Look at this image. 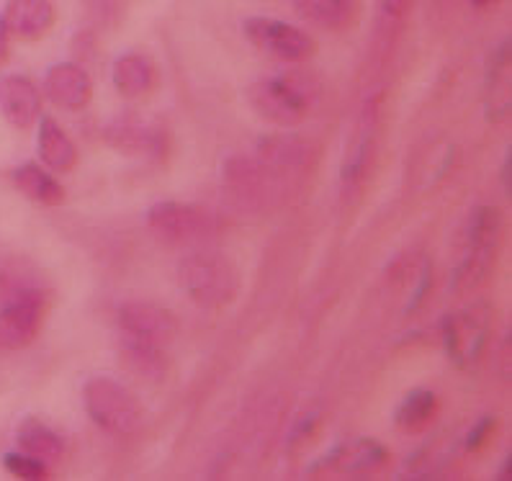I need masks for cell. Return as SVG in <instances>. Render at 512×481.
<instances>
[{
  "label": "cell",
  "mask_w": 512,
  "mask_h": 481,
  "mask_svg": "<svg viewBox=\"0 0 512 481\" xmlns=\"http://www.w3.org/2000/svg\"><path fill=\"white\" fill-rule=\"evenodd\" d=\"M247 98L263 119L276 121L281 127H294L312 111L314 85L302 75H273L255 80Z\"/></svg>",
  "instance_id": "1"
},
{
  "label": "cell",
  "mask_w": 512,
  "mask_h": 481,
  "mask_svg": "<svg viewBox=\"0 0 512 481\" xmlns=\"http://www.w3.org/2000/svg\"><path fill=\"white\" fill-rule=\"evenodd\" d=\"M178 281L183 291L201 307H222L237 294L235 263L219 253H193L178 268Z\"/></svg>",
  "instance_id": "2"
},
{
  "label": "cell",
  "mask_w": 512,
  "mask_h": 481,
  "mask_svg": "<svg viewBox=\"0 0 512 481\" xmlns=\"http://www.w3.org/2000/svg\"><path fill=\"white\" fill-rule=\"evenodd\" d=\"M85 412L98 427L114 435H132L142 425V404L121 381L93 376L83 386Z\"/></svg>",
  "instance_id": "3"
},
{
  "label": "cell",
  "mask_w": 512,
  "mask_h": 481,
  "mask_svg": "<svg viewBox=\"0 0 512 481\" xmlns=\"http://www.w3.org/2000/svg\"><path fill=\"white\" fill-rule=\"evenodd\" d=\"M502 232V214L497 206H476L466 222V245L469 255L453 273V289L466 291L487 276L489 260H492Z\"/></svg>",
  "instance_id": "4"
},
{
  "label": "cell",
  "mask_w": 512,
  "mask_h": 481,
  "mask_svg": "<svg viewBox=\"0 0 512 481\" xmlns=\"http://www.w3.org/2000/svg\"><path fill=\"white\" fill-rule=\"evenodd\" d=\"M247 42L255 49L266 52L284 62H304L314 55V39L299 26L286 24L278 19H266V16H253L242 24Z\"/></svg>",
  "instance_id": "5"
},
{
  "label": "cell",
  "mask_w": 512,
  "mask_h": 481,
  "mask_svg": "<svg viewBox=\"0 0 512 481\" xmlns=\"http://www.w3.org/2000/svg\"><path fill=\"white\" fill-rule=\"evenodd\" d=\"M47 314V299L39 286L19 291L0 304V348L21 350L39 335Z\"/></svg>",
  "instance_id": "6"
},
{
  "label": "cell",
  "mask_w": 512,
  "mask_h": 481,
  "mask_svg": "<svg viewBox=\"0 0 512 481\" xmlns=\"http://www.w3.org/2000/svg\"><path fill=\"white\" fill-rule=\"evenodd\" d=\"M147 224L155 237L170 242V245H186V242L201 240L209 235L211 222L204 211L196 206L178 204V201H160L147 211Z\"/></svg>",
  "instance_id": "7"
},
{
  "label": "cell",
  "mask_w": 512,
  "mask_h": 481,
  "mask_svg": "<svg viewBox=\"0 0 512 481\" xmlns=\"http://www.w3.org/2000/svg\"><path fill=\"white\" fill-rule=\"evenodd\" d=\"M119 332L168 348V343L178 332V319L168 309L150 304V301H129L119 309Z\"/></svg>",
  "instance_id": "8"
},
{
  "label": "cell",
  "mask_w": 512,
  "mask_h": 481,
  "mask_svg": "<svg viewBox=\"0 0 512 481\" xmlns=\"http://www.w3.org/2000/svg\"><path fill=\"white\" fill-rule=\"evenodd\" d=\"M446 353L456 366H469L479 358L487 340V317L482 312H464L443 322Z\"/></svg>",
  "instance_id": "9"
},
{
  "label": "cell",
  "mask_w": 512,
  "mask_h": 481,
  "mask_svg": "<svg viewBox=\"0 0 512 481\" xmlns=\"http://www.w3.org/2000/svg\"><path fill=\"white\" fill-rule=\"evenodd\" d=\"M44 91L47 98L55 106L65 111H80L91 101V78L83 67L75 62H60V65L49 67L47 78H44Z\"/></svg>",
  "instance_id": "10"
},
{
  "label": "cell",
  "mask_w": 512,
  "mask_h": 481,
  "mask_svg": "<svg viewBox=\"0 0 512 481\" xmlns=\"http://www.w3.org/2000/svg\"><path fill=\"white\" fill-rule=\"evenodd\" d=\"M39 109H42V96H39L37 85L31 83L26 75L0 78V111L13 127H31L37 121Z\"/></svg>",
  "instance_id": "11"
},
{
  "label": "cell",
  "mask_w": 512,
  "mask_h": 481,
  "mask_svg": "<svg viewBox=\"0 0 512 481\" xmlns=\"http://www.w3.org/2000/svg\"><path fill=\"white\" fill-rule=\"evenodd\" d=\"M389 461V453L381 443L371 438L350 440V443L335 445L327 456L320 458L322 469H335V471H348V474H361V471H376Z\"/></svg>",
  "instance_id": "12"
},
{
  "label": "cell",
  "mask_w": 512,
  "mask_h": 481,
  "mask_svg": "<svg viewBox=\"0 0 512 481\" xmlns=\"http://www.w3.org/2000/svg\"><path fill=\"white\" fill-rule=\"evenodd\" d=\"M8 34L19 39H42L55 24V8L49 0H8L3 11Z\"/></svg>",
  "instance_id": "13"
},
{
  "label": "cell",
  "mask_w": 512,
  "mask_h": 481,
  "mask_svg": "<svg viewBox=\"0 0 512 481\" xmlns=\"http://www.w3.org/2000/svg\"><path fill=\"white\" fill-rule=\"evenodd\" d=\"M106 142L124 155H160L163 152V134L160 129L142 124V121L116 119L106 129Z\"/></svg>",
  "instance_id": "14"
},
{
  "label": "cell",
  "mask_w": 512,
  "mask_h": 481,
  "mask_svg": "<svg viewBox=\"0 0 512 481\" xmlns=\"http://www.w3.org/2000/svg\"><path fill=\"white\" fill-rule=\"evenodd\" d=\"M111 78L114 88L124 98H142L155 88L157 73L150 57L139 55V52H127L111 67Z\"/></svg>",
  "instance_id": "15"
},
{
  "label": "cell",
  "mask_w": 512,
  "mask_h": 481,
  "mask_svg": "<svg viewBox=\"0 0 512 481\" xmlns=\"http://www.w3.org/2000/svg\"><path fill=\"white\" fill-rule=\"evenodd\" d=\"M39 160L55 173H70L78 163V150H75L73 139L67 137L65 129L57 124L52 116H44L39 121Z\"/></svg>",
  "instance_id": "16"
},
{
  "label": "cell",
  "mask_w": 512,
  "mask_h": 481,
  "mask_svg": "<svg viewBox=\"0 0 512 481\" xmlns=\"http://www.w3.org/2000/svg\"><path fill=\"white\" fill-rule=\"evenodd\" d=\"M296 13L325 31L350 29L358 19V0H294Z\"/></svg>",
  "instance_id": "17"
},
{
  "label": "cell",
  "mask_w": 512,
  "mask_h": 481,
  "mask_svg": "<svg viewBox=\"0 0 512 481\" xmlns=\"http://www.w3.org/2000/svg\"><path fill=\"white\" fill-rule=\"evenodd\" d=\"M13 183L24 193L26 199L42 206H60L65 201V188L60 181H55V175L47 173L42 165L26 163L16 168L13 173Z\"/></svg>",
  "instance_id": "18"
},
{
  "label": "cell",
  "mask_w": 512,
  "mask_h": 481,
  "mask_svg": "<svg viewBox=\"0 0 512 481\" xmlns=\"http://www.w3.org/2000/svg\"><path fill=\"white\" fill-rule=\"evenodd\" d=\"M16 445H19V451L39 458V461H44L47 466L60 461L62 448H65L60 435L39 420H26L24 425L19 427V433H16Z\"/></svg>",
  "instance_id": "19"
},
{
  "label": "cell",
  "mask_w": 512,
  "mask_h": 481,
  "mask_svg": "<svg viewBox=\"0 0 512 481\" xmlns=\"http://www.w3.org/2000/svg\"><path fill=\"white\" fill-rule=\"evenodd\" d=\"M121 355L132 371H137L145 379H163L165 368H168V355H165L163 345L147 343V340H137V337L121 335L119 340Z\"/></svg>",
  "instance_id": "20"
},
{
  "label": "cell",
  "mask_w": 512,
  "mask_h": 481,
  "mask_svg": "<svg viewBox=\"0 0 512 481\" xmlns=\"http://www.w3.org/2000/svg\"><path fill=\"white\" fill-rule=\"evenodd\" d=\"M314 157V150L299 137H266L260 145V160L273 168H304Z\"/></svg>",
  "instance_id": "21"
},
{
  "label": "cell",
  "mask_w": 512,
  "mask_h": 481,
  "mask_svg": "<svg viewBox=\"0 0 512 481\" xmlns=\"http://www.w3.org/2000/svg\"><path fill=\"white\" fill-rule=\"evenodd\" d=\"M374 127H376V101L368 103L366 114H363L361 121V137L353 145V152H350V160L343 168V183L345 186H353V183L361 181L363 170H366L368 157H371V147H374Z\"/></svg>",
  "instance_id": "22"
},
{
  "label": "cell",
  "mask_w": 512,
  "mask_h": 481,
  "mask_svg": "<svg viewBox=\"0 0 512 481\" xmlns=\"http://www.w3.org/2000/svg\"><path fill=\"white\" fill-rule=\"evenodd\" d=\"M438 412V397H435L430 389H415L407 394L402 404L397 409V425L407 427V430H417L425 422H430Z\"/></svg>",
  "instance_id": "23"
},
{
  "label": "cell",
  "mask_w": 512,
  "mask_h": 481,
  "mask_svg": "<svg viewBox=\"0 0 512 481\" xmlns=\"http://www.w3.org/2000/svg\"><path fill=\"white\" fill-rule=\"evenodd\" d=\"M3 466H6L8 474L19 476V479H29V481H37V479H47L49 474V466L39 458L29 456L24 451H11L3 456Z\"/></svg>",
  "instance_id": "24"
},
{
  "label": "cell",
  "mask_w": 512,
  "mask_h": 481,
  "mask_svg": "<svg viewBox=\"0 0 512 481\" xmlns=\"http://www.w3.org/2000/svg\"><path fill=\"white\" fill-rule=\"evenodd\" d=\"M492 430H494V417H482V420L471 427L469 435H466V448H469V451H479V448L489 440Z\"/></svg>",
  "instance_id": "25"
},
{
  "label": "cell",
  "mask_w": 512,
  "mask_h": 481,
  "mask_svg": "<svg viewBox=\"0 0 512 481\" xmlns=\"http://www.w3.org/2000/svg\"><path fill=\"white\" fill-rule=\"evenodd\" d=\"M407 8V0H381V11L389 16H399Z\"/></svg>",
  "instance_id": "26"
},
{
  "label": "cell",
  "mask_w": 512,
  "mask_h": 481,
  "mask_svg": "<svg viewBox=\"0 0 512 481\" xmlns=\"http://www.w3.org/2000/svg\"><path fill=\"white\" fill-rule=\"evenodd\" d=\"M502 183H505V191H512V152H507L505 168H502Z\"/></svg>",
  "instance_id": "27"
},
{
  "label": "cell",
  "mask_w": 512,
  "mask_h": 481,
  "mask_svg": "<svg viewBox=\"0 0 512 481\" xmlns=\"http://www.w3.org/2000/svg\"><path fill=\"white\" fill-rule=\"evenodd\" d=\"M8 37H11V34H8L6 24H3V16H0V62L8 57Z\"/></svg>",
  "instance_id": "28"
},
{
  "label": "cell",
  "mask_w": 512,
  "mask_h": 481,
  "mask_svg": "<svg viewBox=\"0 0 512 481\" xmlns=\"http://www.w3.org/2000/svg\"><path fill=\"white\" fill-rule=\"evenodd\" d=\"M471 3H474V6H487L489 0H471Z\"/></svg>",
  "instance_id": "29"
}]
</instances>
